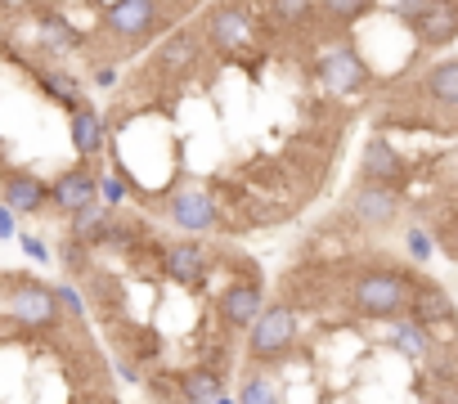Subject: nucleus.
Here are the masks:
<instances>
[{"label": "nucleus", "instance_id": "nucleus-2", "mask_svg": "<svg viewBox=\"0 0 458 404\" xmlns=\"http://www.w3.org/2000/svg\"><path fill=\"white\" fill-rule=\"evenodd\" d=\"M418 279H422V274H418L413 265L391 261V257L364 248L360 257H351L346 297H342V319H360V324H395V319H409Z\"/></svg>", "mask_w": 458, "mask_h": 404}, {"label": "nucleus", "instance_id": "nucleus-8", "mask_svg": "<svg viewBox=\"0 0 458 404\" xmlns=\"http://www.w3.org/2000/svg\"><path fill=\"white\" fill-rule=\"evenodd\" d=\"M216 265H220V252L198 239H166V248H162V279H171L184 292H198Z\"/></svg>", "mask_w": 458, "mask_h": 404}, {"label": "nucleus", "instance_id": "nucleus-6", "mask_svg": "<svg viewBox=\"0 0 458 404\" xmlns=\"http://www.w3.org/2000/svg\"><path fill=\"white\" fill-rule=\"evenodd\" d=\"M157 212L193 239L198 234H220V207L211 198V184H202V180H180L175 189H166L157 198Z\"/></svg>", "mask_w": 458, "mask_h": 404}, {"label": "nucleus", "instance_id": "nucleus-7", "mask_svg": "<svg viewBox=\"0 0 458 404\" xmlns=\"http://www.w3.org/2000/svg\"><path fill=\"white\" fill-rule=\"evenodd\" d=\"M391 14L409 23L418 50H445L458 41V0H418V5H395Z\"/></svg>", "mask_w": 458, "mask_h": 404}, {"label": "nucleus", "instance_id": "nucleus-19", "mask_svg": "<svg viewBox=\"0 0 458 404\" xmlns=\"http://www.w3.org/2000/svg\"><path fill=\"white\" fill-rule=\"evenodd\" d=\"M216 404H239V400H229V395H225V400H216Z\"/></svg>", "mask_w": 458, "mask_h": 404}, {"label": "nucleus", "instance_id": "nucleus-14", "mask_svg": "<svg viewBox=\"0 0 458 404\" xmlns=\"http://www.w3.org/2000/svg\"><path fill=\"white\" fill-rule=\"evenodd\" d=\"M68 139H72V153H77L86 166H95L99 153L108 148V122H104V113H99L95 104L77 108V113L68 117Z\"/></svg>", "mask_w": 458, "mask_h": 404}, {"label": "nucleus", "instance_id": "nucleus-15", "mask_svg": "<svg viewBox=\"0 0 458 404\" xmlns=\"http://www.w3.org/2000/svg\"><path fill=\"white\" fill-rule=\"evenodd\" d=\"M239 404H279V386L270 368L243 364L239 368Z\"/></svg>", "mask_w": 458, "mask_h": 404}, {"label": "nucleus", "instance_id": "nucleus-5", "mask_svg": "<svg viewBox=\"0 0 458 404\" xmlns=\"http://www.w3.org/2000/svg\"><path fill=\"white\" fill-rule=\"evenodd\" d=\"M301 346V315L288 306V301H270L266 315L257 319V328L248 332V355L243 364H257V368H279L288 355H297Z\"/></svg>", "mask_w": 458, "mask_h": 404}, {"label": "nucleus", "instance_id": "nucleus-13", "mask_svg": "<svg viewBox=\"0 0 458 404\" xmlns=\"http://www.w3.org/2000/svg\"><path fill=\"white\" fill-rule=\"evenodd\" d=\"M0 198H5V212L41 216V212L50 207V184H46V175L19 166V171H5V175H0Z\"/></svg>", "mask_w": 458, "mask_h": 404}, {"label": "nucleus", "instance_id": "nucleus-10", "mask_svg": "<svg viewBox=\"0 0 458 404\" xmlns=\"http://www.w3.org/2000/svg\"><path fill=\"white\" fill-rule=\"evenodd\" d=\"M360 184H377V189H395L400 198L409 193V184H413V171H409V162L400 157V148L382 135V130H373L369 139H364V153H360V175H355Z\"/></svg>", "mask_w": 458, "mask_h": 404}, {"label": "nucleus", "instance_id": "nucleus-11", "mask_svg": "<svg viewBox=\"0 0 458 404\" xmlns=\"http://www.w3.org/2000/svg\"><path fill=\"white\" fill-rule=\"evenodd\" d=\"M266 283L261 279H239V283H225L220 292H216V315H220V324L229 328V332H252L257 328V319L266 315Z\"/></svg>", "mask_w": 458, "mask_h": 404}, {"label": "nucleus", "instance_id": "nucleus-12", "mask_svg": "<svg viewBox=\"0 0 458 404\" xmlns=\"http://www.w3.org/2000/svg\"><path fill=\"white\" fill-rule=\"evenodd\" d=\"M99 171L95 166H86V162H77V166H68V171H59L55 180H50V207L59 212V216H81L86 207H95L99 202Z\"/></svg>", "mask_w": 458, "mask_h": 404}, {"label": "nucleus", "instance_id": "nucleus-17", "mask_svg": "<svg viewBox=\"0 0 458 404\" xmlns=\"http://www.w3.org/2000/svg\"><path fill=\"white\" fill-rule=\"evenodd\" d=\"M95 86H117V68H95Z\"/></svg>", "mask_w": 458, "mask_h": 404}, {"label": "nucleus", "instance_id": "nucleus-4", "mask_svg": "<svg viewBox=\"0 0 458 404\" xmlns=\"http://www.w3.org/2000/svg\"><path fill=\"white\" fill-rule=\"evenodd\" d=\"M400 216H404V198L395 193V189H377V184H351L346 193H342V202H337V212H333V221L360 243V239H382V234H391L395 225H400Z\"/></svg>", "mask_w": 458, "mask_h": 404}, {"label": "nucleus", "instance_id": "nucleus-9", "mask_svg": "<svg viewBox=\"0 0 458 404\" xmlns=\"http://www.w3.org/2000/svg\"><path fill=\"white\" fill-rule=\"evenodd\" d=\"M409 319H413L418 328H427V337H431L436 346H458V310H454L449 292H445L436 279H427V274L418 279Z\"/></svg>", "mask_w": 458, "mask_h": 404}, {"label": "nucleus", "instance_id": "nucleus-16", "mask_svg": "<svg viewBox=\"0 0 458 404\" xmlns=\"http://www.w3.org/2000/svg\"><path fill=\"white\" fill-rule=\"evenodd\" d=\"M409 252H413L418 261H427V257H431V234L413 225V230H409Z\"/></svg>", "mask_w": 458, "mask_h": 404}, {"label": "nucleus", "instance_id": "nucleus-3", "mask_svg": "<svg viewBox=\"0 0 458 404\" xmlns=\"http://www.w3.org/2000/svg\"><path fill=\"white\" fill-rule=\"evenodd\" d=\"M198 28H202L207 55L225 59V63L252 59V55H261V41H270V32L261 23V5H207L198 14Z\"/></svg>", "mask_w": 458, "mask_h": 404}, {"label": "nucleus", "instance_id": "nucleus-1", "mask_svg": "<svg viewBox=\"0 0 458 404\" xmlns=\"http://www.w3.org/2000/svg\"><path fill=\"white\" fill-rule=\"evenodd\" d=\"M202 10L193 5H157V0H122V5H95V28H90V59L95 68H113L117 59H135L153 41H166L180 19H193Z\"/></svg>", "mask_w": 458, "mask_h": 404}, {"label": "nucleus", "instance_id": "nucleus-18", "mask_svg": "<svg viewBox=\"0 0 458 404\" xmlns=\"http://www.w3.org/2000/svg\"><path fill=\"white\" fill-rule=\"evenodd\" d=\"M0 234H10V212H0Z\"/></svg>", "mask_w": 458, "mask_h": 404}]
</instances>
